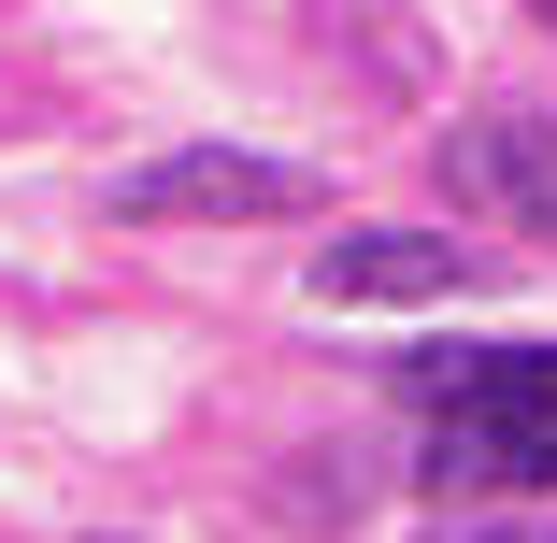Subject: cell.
I'll list each match as a JSON object with an SVG mask.
<instances>
[{
  "instance_id": "cell-1",
  "label": "cell",
  "mask_w": 557,
  "mask_h": 543,
  "mask_svg": "<svg viewBox=\"0 0 557 543\" xmlns=\"http://www.w3.org/2000/svg\"><path fill=\"white\" fill-rule=\"evenodd\" d=\"M400 386L443 486H557V344H429Z\"/></svg>"
},
{
  "instance_id": "cell-2",
  "label": "cell",
  "mask_w": 557,
  "mask_h": 543,
  "mask_svg": "<svg viewBox=\"0 0 557 543\" xmlns=\"http://www.w3.org/2000/svg\"><path fill=\"white\" fill-rule=\"evenodd\" d=\"M429 172H443V200H458L472 230L557 244V115H543V100H486V115H458V129L429 144Z\"/></svg>"
},
{
  "instance_id": "cell-3",
  "label": "cell",
  "mask_w": 557,
  "mask_h": 543,
  "mask_svg": "<svg viewBox=\"0 0 557 543\" xmlns=\"http://www.w3.org/2000/svg\"><path fill=\"white\" fill-rule=\"evenodd\" d=\"M244 214H314V172L258 144H186L115 186V230H244Z\"/></svg>"
},
{
  "instance_id": "cell-4",
  "label": "cell",
  "mask_w": 557,
  "mask_h": 543,
  "mask_svg": "<svg viewBox=\"0 0 557 543\" xmlns=\"http://www.w3.org/2000/svg\"><path fill=\"white\" fill-rule=\"evenodd\" d=\"M472 286V244L443 230H329L314 244V300H458Z\"/></svg>"
},
{
  "instance_id": "cell-5",
  "label": "cell",
  "mask_w": 557,
  "mask_h": 543,
  "mask_svg": "<svg viewBox=\"0 0 557 543\" xmlns=\"http://www.w3.org/2000/svg\"><path fill=\"white\" fill-rule=\"evenodd\" d=\"M472 543H529V529H472Z\"/></svg>"
},
{
  "instance_id": "cell-6",
  "label": "cell",
  "mask_w": 557,
  "mask_h": 543,
  "mask_svg": "<svg viewBox=\"0 0 557 543\" xmlns=\"http://www.w3.org/2000/svg\"><path fill=\"white\" fill-rule=\"evenodd\" d=\"M529 15H543V29H557V0H529Z\"/></svg>"
}]
</instances>
